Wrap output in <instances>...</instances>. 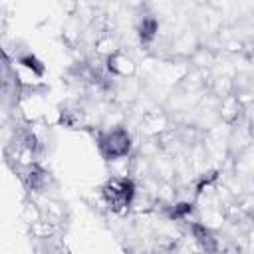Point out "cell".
Wrapping results in <instances>:
<instances>
[{
    "label": "cell",
    "mask_w": 254,
    "mask_h": 254,
    "mask_svg": "<svg viewBox=\"0 0 254 254\" xmlns=\"http://www.w3.org/2000/svg\"><path fill=\"white\" fill-rule=\"evenodd\" d=\"M190 230H192V236H194V240H196V244L200 246L202 252H206V254H214L216 252V238L212 236V232L206 226L194 222L190 226Z\"/></svg>",
    "instance_id": "cell-3"
},
{
    "label": "cell",
    "mask_w": 254,
    "mask_h": 254,
    "mask_svg": "<svg viewBox=\"0 0 254 254\" xmlns=\"http://www.w3.org/2000/svg\"><path fill=\"white\" fill-rule=\"evenodd\" d=\"M190 212H192V204H190V202H181V204H177V206L171 210V216H173V218H187Z\"/></svg>",
    "instance_id": "cell-8"
},
{
    "label": "cell",
    "mask_w": 254,
    "mask_h": 254,
    "mask_svg": "<svg viewBox=\"0 0 254 254\" xmlns=\"http://www.w3.org/2000/svg\"><path fill=\"white\" fill-rule=\"evenodd\" d=\"M28 185L32 187V189H40L42 185H44V181H46V173L38 167V165H34L32 169H30V173H28Z\"/></svg>",
    "instance_id": "cell-7"
},
{
    "label": "cell",
    "mask_w": 254,
    "mask_h": 254,
    "mask_svg": "<svg viewBox=\"0 0 254 254\" xmlns=\"http://www.w3.org/2000/svg\"><path fill=\"white\" fill-rule=\"evenodd\" d=\"M129 149H131V137L121 127L111 129L99 137V151L107 161L125 157L129 153Z\"/></svg>",
    "instance_id": "cell-2"
},
{
    "label": "cell",
    "mask_w": 254,
    "mask_h": 254,
    "mask_svg": "<svg viewBox=\"0 0 254 254\" xmlns=\"http://www.w3.org/2000/svg\"><path fill=\"white\" fill-rule=\"evenodd\" d=\"M131 62L127 60V58H123V56H113V58H109V69L113 71V73H121V75H125L127 71H131V65H129Z\"/></svg>",
    "instance_id": "cell-6"
},
{
    "label": "cell",
    "mask_w": 254,
    "mask_h": 254,
    "mask_svg": "<svg viewBox=\"0 0 254 254\" xmlns=\"http://www.w3.org/2000/svg\"><path fill=\"white\" fill-rule=\"evenodd\" d=\"M157 30H159V24L155 18H143L141 24H139V40L141 44H151L157 36Z\"/></svg>",
    "instance_id": "cell-4"
},
{
    "label": "cell",
    "mask_w": 254,
    "mask_h": 254,
    "mask_svg": "<svg viewBox=\"0 0 254 254\" xmlns=\"http://www.w3.org/2000/svg\"><path fill=\"white\" fill-rule=\"evenodd\" d=\"M135 196V187L129 179H113L103 187V198L107 206L115 212H121L129 208Z\"/></svg>",
    "instance_id": "cell-1"
},
{
    "label": "cell",
    "mask_w": 254,
    "mask_h": 254,
    "mask_svg": "<svg viewBox=\"0 0 254 254\" xmlns=\"http://www.w3.org/2000/svg\"><path fill=\"white\" fill-rule=\"evenodd\" d=\"M26 69H30L34 75H44V71H46V67H44V64L36 58V56H32V54H26V56H22L20 60H18Z\"/></svg>",
    "instance_id": "cell-5"
}]
</instances>
